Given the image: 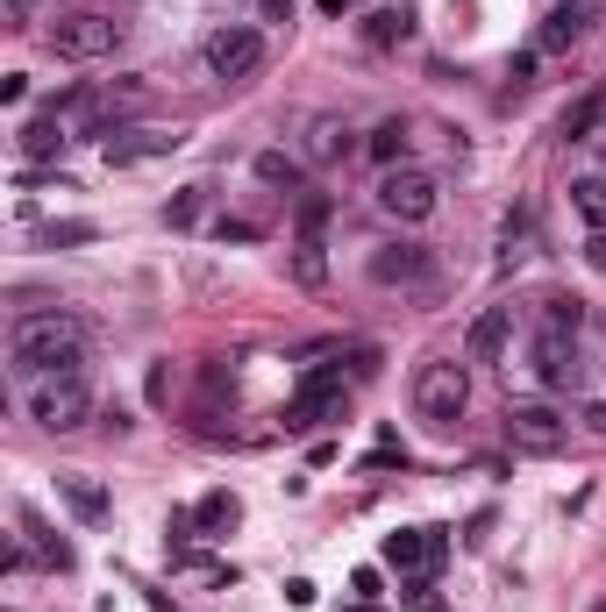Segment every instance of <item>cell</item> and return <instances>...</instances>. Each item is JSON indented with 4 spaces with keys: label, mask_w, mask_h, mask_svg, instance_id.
<instances>
[{
    "label": "cell",
    "mask_w": 606,
    "mask_h": 612,
    "mask_svg": "<svg viewBox=\"0 0 606 612\" xmlns=\"http://www.w3.org/2000/svg\"><path fill=\"white\" fill-rule=\"evenodd\" d=\"M186 135L179 129H107V143H100V157L115 171H129V165H151V157H171Z\"/></svg>",
    "instance_id": "9"
},
{
    "label": "cell",
    "mask_w": 606,
    "mask_h": 612,
    "mask_svg": "<svg viewBox=\"0 0 606 612\" xmlns=\"http://www.w3.org/2000/svg\"><path fill=\"white\" fill-rule=\"evenodd\" d=\"M214 236H222V242H258V228H250V221H222Z\"/></svg>",
    "instance_id": "31"
},
{
    "label": "cell",
    "mask_w": 606,
    "mask_h": 612,
    "mask_svg": "<svg viewBox=\"0 0 606 612\" xmlns=\"http://www.w3.org/2000/svg\"><path fill=\"white\" fill-rule=\"evenodd\" d=\"M414 406H421V420H436V428H456L471 406V371L456 357H436L414 371Z\"/></svg>",
    "instance_id": "2"
},
{
    "label": "cell",
    "mask_w": 606,
    "mask_h": 612,
    "mask_svg": "<svg viewBox=\"0 0 606 612\" xmlns=\"http://www.w3.org/2000/svg\"><path fill=\"white\" fill-rule=\"evenodd\" d=\"M349 591H357L364 605H379V569H357V577H349Z\"/></svg>",
    "instance_id": "30"
},
{
    "label": "cell",
    "mask_w": 606,
    "mask_h": 612,
    "mask_svg": "<svg viewBox=\"0 0 606 612\" xmlns=\"http://www.w3.org/2000/svg\"><path fill=\"white\" fill-rule=\"evenodd\" d=\"M364 36H371V44H400L407 22H400V15H371V29H364Z\"/></svg>",
    "instance_id": "29"
},
{
    "label": "cell",
    "mask_w": 606,
    "mask_h": 612,
    "mask_svg": "<svg viewBox=\"0 0 606 612\" xmlns=\"http://www.w3.org/2000/svg\"><path fill=\"white\" fill-rule=\"evenodd\" d=\"M50 50H58L64 64H100V58H115V50H121V22H107V15H64V22H50Z\"/></svg>",
    "instance_id": "4"
},
{
    "label": "cell",
    "mask_w": 606,
    "mask_h": 612,
    "mask_svg": "<svg viewBox=\"0 0 606 612\" xmlns=\"http://www.w3.org/2000/svg\"><path fill=\"white\" fill-rule=\"evenodd\" d=\"M349 149H357L349 121H335V115H314V121H307V165H343Z\"/></svg>",
    "instance_id": "13"
},
{
    "label": "cell",
    "mask_w": 606,
    "mask_h": 612,
    "mask_svg": "<svg viewBox=\"0 0 606 612\" xmlns=\"http://www.w3.org/2000/svg\"><path fill=\"white\" fill-rule=\"evenodd\" d=\"M258 179L300 193V185H307V165H300V157H286V149H258Z\"/></svg>",
    "instance_id": "18"
},
{
    "label": "cell",
    "mask_w": 606,
    "mask_h": 612,
    "mask_svg": "<svg viewBox=\"0 0 606 612\" xmlns=\"http://www.w3.org/2000/svg\"><path fill=\"white\" fill-rule=\"evenodd\" d=\"M543 328L578 335V328H585V299H571V292H549V299H543Z\"/></svg>",
    "instance_id": "23"
},
{
    "label": "cell",
    "mask_w": 606,
    "mask_h": 612,
    "mask_svg": "<svg viewBox=\"0 0 606 612\" xmlns=\"http://www.w3.org/2000/svg\"><path fill=\"white\" fill-rule=\"evenodd\" d=\"M321 420H343V377L335 371H307L300 399L286 406V434H307V428H321Z\"/></svg>",
    "instance_id": "7"
},
{
    "label": "cell",
    "mask_w": 606,
    "mask_h": 612,
    "mask_svg": "<svg viewBox=\"0 0 606 612\" xmlns=\"http://www.w3.org/2000/svg\"><path fill=\"white\" fill-rule=\"evenodd\" d=\"M236 492H207V499H200V506H193V527H200V535H222V527H236Z\"/></svg>",
    "instance_id": "20"
},
{
    "label": "cell",
    "mask_w": 606,
    "mask_h": 612,
    "mask_svg": "<svg viewBox=\"0 0 606 612\" xmlns=\"http://www.w3.org/2000/svg\"><path fill=\"white\" fill-rule=\"evenodd\" d=\"M321 228H329V200L307 193V200H300V236H321Z\"/></svg>",
    "instance_id": "28"
},
{
    "label": "cell",
    "mask_w": 606,
    "mask_h": 612,
    "mask_svg": "<svg viewBox=\"0 0 606 612\" xmlns=\"http://www.w3.org/2000/svg\"><path fill=\"white\" fill-rule=\"evenodd\" d=\"M599 143H606V135H599Z\"/></svg>",
    "instance_id": "38"
},
{
    "label": "cell",
    "mask_w": 606,
    "mask_h": 612,
    "mask_svg": "<svg viewBox=\"0 0 606 612\" xmlns=\"http://www.w3.org/2000/svg\"><path fill=\"white\" fill-rule=\"evenodd\" d=\"M571 207L585 214L592 228H606V171H592V179H571Z\"/></svg>",
    "instance_id": "21"
},
{
    "label": "cell",
    "mask_w": 606,
    "mask_h": 612,
    "mask_svg": "<svg viewBox=\"0 0 606 612\" xmlns=\"http://www.w3.org/2000/svg\"><path fill=\"white\" fill-rule=\"evenodd\" d=\"M29 420H36V428H50V434H72V428H86V420H93V392L79 385V377H36Z\"/></svg>",
    "instance_id": "3"
},
{
    "label": "cell",
    "mask_w": 606,
    "mask_h": 612,
    "mask_svg": "<svg viewBox=\"0 0 606 612\" xmlns=\"http://www.w3.org/2000/svg\"><path fill=\"white\" fill-rule=\"evenodd\" d=\"M385 563H393V569L436 563V549H428V527H400V535H385Z\"/></svg>",
    "instance_id": "17"
},
{
    "label": "cell",
    "mask_w": 606,
    "mask_h": 612,
    "mask_svg": "<svg viewBox=\"0 0 606 612\" xmlns=\"http://www.w3.org/2000/svg\"><path fill=\"white\" fill-rule=\"evenodd\" d=\"M93 236H100L93 221H50V228H44V242H50V250H72V242H93Z\"/></svg>",
    "instance_id": "27"
},
{
    "label": "cell",
    "mask_w": 606,
    "mask_h": 612,
    "mask_svg": "<svg viewBox=\"0 0 606 612\" xmlns=\"http://www.w3.org/2000/svg\"><path fill=\"white\" fill-rule=\"evenodd\" d=\"M507 335H514V307H485V314L471 321V335H464V363H500Z\"/></svg>",
    "instance_id": "12"
},
{
    "label": "cell",
    "mask_w": 606,
    "mask_h": 612,
    "mask_svg": "<svg viewBox=\"0 0 606 612\" xmlns=\"http://www.w3.org/2000/svg\"><path fill=\"white\" fill-rule=\"evenodd\" d=\"M58 499L79 513V520H107V484H100V478H79V470H64V478H58Z\"/></svg>",
    "instance_id": "14"
},
{
    "label": "cell",
    "mask_w": 606,
    "mask_h": 612,
    "mask_svg": "<svg viewBox=\"0 0 606 612\" xmlns=\"http://www.w3.org/2000/svg\"><path fill=\"white\" fill-rule=\"evenodd\" d=\"M22 527H29V535H36V549H44V555H50V563H58V569H72V549H64V541L50 535L44 520H36V513H22Z\"/></svg>",
    "instance_id": "26"
},
{
    "label": "cell",
    "mask_w": 606,
    "mask_h": 612,
    "mask_svg": "<svg viewBox=\"0 0 606 612\" xmlns=\"http://www.w3.org/2000/svg\"><path fill=\"white\" fill-rule=\"evenodd\" d=\"M364 149H371V157H379V165L393 171L400 157H407V121H379V129H371V143H364Z\"/></svg>",
    "instance_id": "22"
},
{
    "label": "cell",
    "mask_w": 606,
    "mask_h": 612,
    "mask_svg": "<svg viewBox=\"0 0 606 612\" xmlns=\"http://www.w3.org/2000/svg\"><path fill=\"white\" fill-rule=\"evenodd\" d=\"M563 434H571V420H563L557 406H543V399H514V406H507V442L528 448V456H557Z\"/></svg>",
    "instance_id": "6"
},
{
    "label": "cell",
    "mask_w": 606,
    "mask_h": 612,
    "mask_svg": "<svg viewBox=\"0 0 606 612\" xmlns=\"http://www.w3.org/2000/svg\"><path fill=\"white\" fill-rule=\"evenodd\" d=\"M371 278L379 285H428L436 278V250L428 242H385V250H371Z\"/></svg>",
    "instance_id": "10"
},
{
    "label": "cell",
    "mask_w": 606,
    "mask_h": 612,
    "mask_svg": "<svg viewBox=\"0 0 606 612\" xmlns=\"http://www.w3.org/2000/svg\"><path fill=\"white\" fill-rule=\"evenodd\" d=\"M349 612H379V605H364V598H357V605H349Z\"/></svg>",
    "instance_id": "36"
},
{
    "label": "cell",
    "mask_w": 606,
    "mask_h": 612,
    "mask_svg": "<svg viewBox=\"0 0 606 612\" xmlns=\"http://www.w3.org/2000/svg\"><path fill=\"white\" fill-rule=\"evenodd\" d=\"M578 420H585L592 434H606V399H592V406H585V413H578Z\"/></svg>",
    "instance_id": "33"
},
{
    "label": "cell",
    "mask_w": 606,
    "mask_h": 612,
    "mask_svg": "<svg viewBox=\"0 0 606 612\" xmlns=\"http://www.w3.org/2000/svg\"><path fill=\"white\" fill-rule=\"evenodd\" d=\"M264 64V36L258 29H222V36H207V72L214 79H228V86H236V79H250Z\"/></svg>",
    "instance_id": "8"
},
{
    "label": "cell",
    "mask_w": 606,
    "mask_h": 612,
    "mask_svg": "<svg viewBox=\"0 0 606 612\" xmlns=\"http://www.w3.org/2000/svg\"><path fill=\"white\" fill-rule=\"evenodd\" d=\"M599 121H606V93H592V100H578L571 115H563V135H571V143H585Z\"/></svg>",
    "instance_id": "24"
},
{
    "label": "cell",
    "mask_w": 606,
    "mask_h": 612,
    "mask_svg": "<svg viewBox=\"0 0 606 612\" xmlns=\"http://www.w3.org/2000/svg\"><path fill=\"white\" fill-rule=\"evenodd\" d=\"M578 36H585V0H563L557 15L543 22V36H535V44H543V50H571Z\"/></svg>",
    "instance_id": "16"
},
{
    "label": "cell",
    "mask_w": 606,
    "mask_h": 612,
    "mask_svg": "<svg viewBox=\"0 0 606 612\" xmlns=\"http://www.w3.org/2000/svg\"><path fill=\"white\" fill-rule=\"evenodd\" d=\"M585 264H592V271H606V228H592V242H585Z\"/></svg>",
    "instance_id": "32"
},
{
    "label": "cell",
    "mask_w": 606,
    "mask_h": 612,
    "mask_svg": "<svg viewBox=\"0 0 606 612\" xmlns=\"http://www.w3.org/2000/svg\"><path fill=\"white\" fill-rule=\"evenodd\" d=\"M22 157H29V165H44V157H58L64 149V121H58V107H50V115H36V121H22Z\"/></svg>",
    "instance_id": "15"
},
{
    "label": "cell",
    "mask_w": 606,
    "mask_h": 612,
    "mask_svg": "<svg viewBox=\"0 0 606 612\" xmlns=\"http://www.w3.org/2000/svg\"><path fill=\"white\" fill-rule=\"evenodd\" d=\"M293 278L314 292V285H329V250H321V236H300L293 242Z\"/></svg>",
    "instance_id": "19"
},
{
    "label": "cell",
    "mask_w": 606,
    "mask_h": 612,
    "mask_svg": "<svg viewBox=\"0 0 606 612\" xmlns=\"http://www.w3.org/2000/svg\"><path fill=\"white\" fill-rule=\"evenodd\" d=\"M592 612H606V605H592Z\"/></svg>",
    "instance_id": "37"
},
{
    "label": "cell",
    "mask_w": 606,
    "mask_h": 612,
    "mask_svg": "<svg viewBox=\"0 0 606 612\" xmlns=\"http://www.w3.org/2000/svg\"><path fill=\"white\" fill-rule=\"evenodd\" d=\"M200 214H207V193H200V185H186L179 200H165V221H171V228H193Z\"/></svg>",
    "instance_id": "25"
},
{
    "label": "cell",
    "mask_w": 606,
    "mask_h": 612,
    "mask_svg": "<svg viewBox=\"0 0 606 612\" xmlns=\"http://www.w3.org/2000/svg\"><path fill=\"white\" fill-rule=\"evenodd\" d=\"M264 8H272V15H286V8H293V0H264Z\"/></svg>",
    "instance_id": "35"
},
{
    "label": "cell",
    "mask_w": 606,
    "mask_h": 612,
    "mask_svg": "<svg viewBox=\"0 0 606 612\" xmlns=\"http://www.w3.org/2000/svg\"><path fill=\"white\" fill-rule=\"evenodd\" d=\"M22 377H79L86 371V328L72 314H29L15 321V343H8Z\"/></svg>",
    "instance_id": "1"
},
{
    "label": "cell",
    "mask_w": 606,
    "mask_h": 612,
    "mask_svg": "<svg viewBox=\"0 0 606 612\" xmlns=\"http://www.w3.org/2000/svg\"><path fill=\"white\" fill-rule=\"evenodd\" d=\"M321 8H329V15H349V8H364V0H321Z\"/></svg>",
    "instance_id": "34"
},
{
    "label": "cell",
    "mask_w": 606,
    "mask_h": 612,
    "mask_svg": "<svg viewBox=\"0 0 606 612\" xmlns=\"http://www.w3.org/2000/svg\"><path fill=\"white\" fill-rule=\"evenodd\" d=\"M535 377H543L549 392H571L578 377H585V363H578V335H563V328L535 335Z\"/></svg>",
    "instance_id": "11"
},
{
    "label": "cell",
    "mask_w": 606,
    "mask_h": 612,
    "mask_svg": "<svg viewBox=\"0 0 606 612\" xmlns=\"http://www.w3.org/2000/svg\"><path fill=\"white\" fill-rule=\"evenodd\" d=\"M371 200H379L385 221H407L414 228V221H428V214H436V179H428V171H414V165H393Z\"/></svg>",
    "instance_id": "5"
}]
</instances>
